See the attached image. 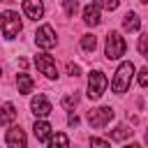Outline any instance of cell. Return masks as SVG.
Instances as JSON below:
<instances>
[{
  "label": "cell",
  "instance_id": "23",
  "mask_svg": "<svg viewBox=\"0 0 148 148\" xmlns=\"http://www.w3.org/2000/svg\"><path fill=\"white\" fill-rule=\"evenodd\" d=\"M136 74H139V76H136V79H139V86H141V88H146V86H148V69L143 67V69H139Z\"/></svg>",
  "mask_w": 148,
  "mask_h": 148
},
{
  "label": "cell",
  "instance_id": "25",
  "mask_svg": "<svg viewBox=\"0 0 148 148\" xmlns=\"http://www.w3.org/2000/svg\"><path fill=\"white\" fill-rule=\"evenodd\" d=\"M67 72H69L72 76H79V74H81V69H79V65H72V62H67Z\"/></svg>",
  "mask_w": 148,
  "mask_h": 148
},
{
  "label": "cell",
  "instance_id": "7",
  "mask_svg": "<svg viewBox=\"0 0 148 148\" xmlns=\"http://www.w3.org/2000/svg\"><path fill=\"white\" fill-rule=\"evenodd\" d=\"M35 67H37L46 79H58V67H56V62H53L51 56H46V53L35 56Z\"/></svg>",
  "mask_w": 148,
  "mask_h": 148
},
{
  "label": "cell",
  "instance_id": "6",
  "mask_svg": "<svg viewBox=\"0 0 148 148\" xmlns=\"http://www.w3.org/2000/svg\"><path fill=\"white\" fill-rule=\"evenodd\" d=\"M111 120H113V109H111V106H99V109L88 111V123H90V127H106Z\"/></svg>",
  "mask_w": 148,
  "mask_h": 148
},
{
  "label": "cell",
  "instance_id": "24",
  "mask_svg": "<svg viewBox=\"0 0 148 148\" xmlns=\"http://www.w3.org/2000/svg\"><path fill=\"white\" fill-rule=\"evenodd\" d=\"M146 46H148V35L143 32V35L139 37V53H141V56H146Z\"/></svg>",
  "mask_w": 148,
  "mask_h": 148
},
{
  "label": "cell",
  "instance_id": "14",
  "mask_svg": "<svg viewBox=\"0 0 148 148\" xmlns=\"http://www.w3.org/2000/svg\"><path fill=\"white\" fill-rule=\"evenodd\" d=\"M46 148H69V139L65 132H51L46 139Z\"/></svg>",
  "mask_w": 148,
  "mask_h": 148
},
{
  "label": "cell",
  "instance_id": "18",
  "mask_svg": "<svg viewBox=\"0 0 148 148\" xmlns=\"http://www.w3.org/2000/svg\"><path fill=\"white\" fill-rule=\"evenodd\" d=\"M95 46H97V37H95V35H83V37H81V49H83V51L90 53V51H95Z\"/></svg>",
  "mask_w": 148,
  "mask_h": 148
},
{
  "label": "cell",
  "instance_id": "4",
  "mask_svg": "<svg viewBox=\"0 0 148 148\" xmlns=\"http://www.w3.org/2000/svg\"><path fill=\"white\" fill-rule=\"evenodd\" d=\"M125 49H127V44H125V37H123L120 32H109V35H106L104 53H106L109 60H118V58H123V56H125Z\"/></svg>",
  "mask_w": 148,
  "mask_h": 148
},
{
  "label": "cell",
  "instance_id": "27",
  "mask_svg": "<svg viewBox=\"0 0 148 148\" xmlns=\"http://www.w3.org/2000/svg\"><path fill=\"white\" fill-rule=\"evenodd\" d=\"M125 148H141V143H127Z\"/></svg>",
  "mask_w": 148,
  "mask_h": 148
},
{
  "label": "cell",
  "instance_id": "12",
  "mask_svg": "<svg viewBox=\"0 0 148 148\" xmlns=\"http://www.w3.org/2000/svg\"><path fill=\"white\" fill-rule=\"evenodd\" d=\"M16 88H18V92H21V95H30V92H32V88H35L32 76H30V74H25V72L16 74Z\"/></svg>",
  "mask_w": 148,
  "mask_h": 148
},
{
  "label": "cell",
  "instance_id": "16",
  "mask_svg": "<svg viewBox=\"0 0 148 148\" xmlns=\"http://www.w3.org/2000/svg\"><path fill=\"white\" fill-rule=\"evenodd\" d=\"M123 28H125V30H130V32H136V30L141 28V18H139V14L127 12V14H125V18H123Z\"/></svg>",
  "mask_w": 148,
  "mask_h": 148
},
{
  "label": "cell",
  "instance_id": "2",
  "mask_svg": "<svg viewBox=\"0 0 148 148\" xmlns=\"http://www.w3.org/2000/svg\"><path fill=\"white\" fill-rule=\"evenodd\" d=\"M0 28H2L5 39H16L18 32H21V18H18V14L12 12V9L2 12V16H0Z\"/></svg>",
  "mask_w": 148,
  "mask_h": 148
},
{
  "label": "cell",
  "instance_id": "15",
  "mask_svg": "<svg viewBox=\"0 0 148 148\" xmlns=\"http://www.w3.org/2000/svg\"><path fill=\"white\" fill-rule=\"evenodd\" d=\"M16 120V109H14V104L12 102H7V104H2V109H0V125H12Z\"/></svg>",
  "mask_w": 148,
  "mask_h": 148
},
{
  "label": "cell",
  "instance_id": "28",
  "mask_svg": "<svg viewBox=\"0 0 148 148\" xmlns=\"http://www.w3.org/2000/svg\"><path fill=\"white\" fill-rule=\"evenodd\" d=\"M0 76H2V67H0Z\"/></svg>",
  "mask_w": 148,
  "mask_h": 148
},
{
  "label": "cell",
  "instance_id": "19",
  "mask_svg": "<svg viewBox=\"0 0 148 148\" xmlns=\"http://www.w3.org/2000/svg\"><path fill=\"white\" fill-rule=\"evenodd\" d=\"M76 104H79V95H76V92H72V95H65V97H62V106H65V109H74Z\"/></svg>",
  "mask_w": 148,
  "mask_h": 148
},
{
  "label": "cell",
  "instance_id": "21",
  "mask_svg": "<svg viewBox=\"0 0 148 148\" xmlns=\"http://www.w3.org/2000/svg\"><path fill=\"white\" fill-rule=\"evenodd\" d=\"M90 148H111V143L104 141V139H99V136H92L90 139Z\"/></svg>",
  "mask_w": 148,
  "mask_h": 148
},
{
  "label": "cell",
  "instance_id": "13",
  "mask_svg": "<svg viewBox=\"0 0 148 148\" xmlns=\"http://www.w3.org/2000/svg\"><path fill=\"white\" fill-rule=\"evenodd\" d=\"M51 132H53V127H51L46 120H35V125H32V134H35L37 141H46V139L51 136Z\"/></svg>",
  "mask_w": 148,
  "mask_h": 148
},
{
  "label": "cell",
  "instance_id": "8",
  "mask_svg": "<svg viewBox=\"0 0 148 148\" xmlns=\"http://www.w3.org/2000/svg\"><path fill=\"white\" fill-rule=\"evenodd\" d=\"M30 111L35 113L37 120H44V118L53 111V106H51V102H49L44 95H35V97L30 99Z\"/></svg>",
  "mask_w": 148,
  "mask_h": 148
},
{
  "label": "cell",
  "instance_id": "22",
  "mask_svg": "<svg viewBox=\"0 0 148 148\" xmlns=\"http://www.w3.org/2000/svg\"><path fill=\"white\" fill-rule=\"evenodd\" d=\"M118 5H120L118 0H104V2H97V7H99V9H109V12H113Z\"/></svg>",
  "mask_w": 148,
  "mask_h": 148
},
{
  "label": "cell",
  "instance_id": "3",
  "mask_svg": "<svg viewBox=\"0 0 148 148\" xmlns=\"http://www.w3.org/2000/svg\"><path fill=\"white\" fill-rule=\"evenodd\" d=\"M106 86H109L106 74H104V72H99V69H95V72H90V74H88V90H86V95H88L90 99H99V97L104 95Z\"/></svg>",
  "mask_w": 148,
  "mask_h": 148
},
{
  "label": "cell",
  "instance_id": "26",
  "mask_svg": "<svg viewBox=\"0 0 148 148\" xmlns=\"http://www.w3.org/2000/svg\"><path fill=\"white\" fill-rule=\"evenodd\" d=\"M67 123H69L72 127H76V125H79V116H76V113H72V116L67 118Z\"/></svg>",
  "mask_w": 148,
  "mask_h": 148
},
{
  "label": "cell",
  "instance_id": "11",
  "mask_svg": "<svg viewBox=\"0 0 148 148\" xmlns=\"http://www.w3.org/2000/svg\"><path fill=\"white\" fill-rule=\"evenodd\" d=\"M83 21H86V25H97L102 21V14H99L97 2H88L83 7Z\"/></svg>",
  "mask_w": 148,
  "mask_h": 148
},
{
  "label": "cell",
  "instance_id": "5",
  "mask_svg": "<svg viewBox=\"0 0 148 148\" xmlns=\"http://www.w3.org/2000/svg\"><path fill=\"white\" fill-rule=\"evenodd\" d=\"M35 44L39 46V49H44V51H49V49H53L56 44H58V37H56V30L49 25V23H44V25H39L37 28V32H35Z\"/></svg>",
  "mask_w": 148,
  "mask_h": 148
},
{
  "label": "cell",
  "instance_id": "1",
  "mask_svg": "<svg viewBox=\"0 0 148 148\" xmlns=\"http://www.w3.org/2000/svg\"><path fill=\"white\" fill-rule=\"evenodd\" d=\"M134 72H136V69H134V65H132L130 60L120 62L118 69H116V74H113V79H111V90H113L116 95L127 92L130 86H132V76H134Z\"/></svg>",
  "mask_w": 148,
  "mask_h": 148
},
{
  "label": "cell",
  "instance_id": "10",
  "mask_svg": "<svg viewBox=\"0 0 148 148\" xmlns=\"http://www.w3.org/2000/svg\"><path fill=\"white\" fill-rule=\"evenodd\" d=\"M23 14H25L28 18L37 21V18L44 16V5H42L39 0H25V2H23Z\"/></svg>",
  "mask_w": 148,
  "mask_h": 148
},
{
  "label": "cell",
  "instance_id": "9",
  "mask_svg": "<svg viewBox=\"0 0 148 148\" xmlns=\"http://www.w3.org/2000/svg\"><path fill=\"white\" fill-rule=\"evenodd\" d=\"M5 141H7V148H28L25 132H23L18 125H12V127L7 130V136H5Z\"/></svg>",
  "mask_w": 148,
  "mask_h": 148
},
{
  "label": "cell",
  "instance_id": "17",
  "mask_svg": "<svg viewBox=\"0 0 148 148\" xmlns=\"http://www.w3.org/2000/svg\"><path fill=\"white\" fill-rule=\"evenodd\" d=\"M130 134H132V127H127V125H118V127L113 130L111 139H113V141H123V139H127Z\"/></svg>",
  "mask_w": 148,
  "mask_h": 148
},
{
  "label": "cell",
  "instance_id": "20",
  "mask_svg": "<svg viewBox=\"0 0 148 148\" xmlns=\"http://www.w3.org/2000/svg\"><path fill=\"white\" fill-rule=\"evenodd\" d=\"M62 7H65V12H67L69 16H74V14H76V9H79V2H76V0H65V2H62Z\"/></svg>",
  "mask_w": 148,
  "mask_h": 148
}]
</instances>
